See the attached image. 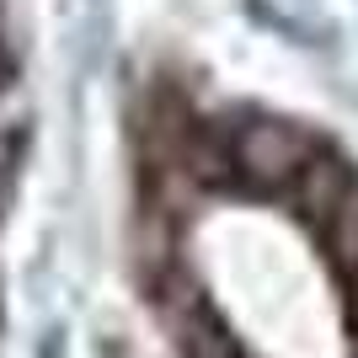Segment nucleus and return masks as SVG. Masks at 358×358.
Returning a JSON list of instances; mask_svg holds the SVG:
<instances>
[{"mask_svg":"<svg viewBox=\"0 0 358 358\" xmlns=\"http://www.w3.org/2000/svg\"><path fill=\"white\" fill-rule=\"evenodd\" d=\"M6 80H11V75H6V48H0V86H6Z\"/></svg>","mask_w":358,"mask_h":358,"instance_id":"2","label":"nucleus"},{"mask_svg":"<svg viewBox=\"0 0 358 358\" xmlns=\"http://www.w3.org/2000/svg\"><path fill=\"white\" fill-rule=\"evenodd\" d=\"M16 145H22V107H16V86H0V203L16 182Z\"/></svg>","mask_w":358,"mask_h":358,"instance_id":"1","label":"nucleus"}]
</instances>
